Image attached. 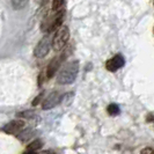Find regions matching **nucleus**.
Returning a JSON list of instances; mask_svg holds the SVG:
<instances>
[{"instance_id":"obj_1","label":"nucleus","mask_w":154,"mask_h":154,"mask_svg":"<svg viewBox=\"0 0 154 154\" xmlns=\"http://www.w3.org/2000/svg\"><path fill=\"white\" fill-rule=\"evenodd\" d=\"M79 73V62L73 60L63 66L58 75H57V82L59 85H71L75 81Z\"/></svg>"},{"instance_id":"obj_2","label":"nucleus","mask_w":154,"mask_h":154,"mask_svg":"<svg viewBox=\"0 0 154 154\" xmlns=\"http://www.w3.org/2000/svg\"><path fill=\"white\" fill-rule=\"evenodd\" d=\"M69 39V27L62 24L56 30V34H54V38H52V42H51V46H52V49H54L56 52H59V51L64 50V48L66 46Z\"/></svg>"},{"instance_id":"obj_3","label":"nucleus","mask_w":154,"mask_h":154,"mask_svg":"<svg viewBox=\"0 0 154 154\" xmlns=\"http://www.w3.org/2000/svg\"><path fill=\"white\" fill-rule=\"evenodd\" d=\"M50 48H51V41L49 36H45L37 43V45L34 49V56L36 58H44L50 52Z\"/></svg>"},{"instance_id":"obj_4","label":"nucleus","mask_w":154,"mask_h":154,"mask_svg":"<svg viewBox=\"0 0 154 154\" xmlns=\"http://www.w3.org/2000/svg\"><path fill=\"white\" fill-rule=\"evenodd\" d=\"M66 58V54H59V56H57V57H54V59L50 62V64L48 65V69H46V77L49 78H52L57 73V71L58 69L60 67V65L63 64L64 62V59Z\"/></svg>"},{"instance_id":"obj_5","label":"nucleus","mask_w":154,"mask_h":154,"mask_svg":"<svg viewBox=\"0 0 154 154\" xmlns=\"http://www.w3.org/2000/svg\"><path fill=\"white\" fill-rule=\"evenodd\" d=\"M60 97L62 95L58 92H52L50 93L45 99L42 102V108L44 110H49V109H52L54 107H56L57 104L60 103Z\"/></svg>"},{"instance_id":"obj_6","label":"nucleus","mask_w":154,"mask_h":154,"mask_svg":"<svg viewBox=\"0 0 154 154\" xmlns=\"http://www.w3.org/2000/svg\"><path fill=\"white\" fill-rule=\"evenodd\" d=\"M124 64H125V59H124L123 56L122 54H116L106 63V69L110 72H116L119 69H122Z\"/></svg>"},{"instance_id":"obj_7","label":"nucleus","mask_w":154,"mask_h":154,"mask_svg":"<svg viewBox=\"0 0 154 154\" xmlns=\"http://www.w3.org/2000/svg\"><path fill=\"white\" fill-rule=\"evenodd\" d=\"M26 128V122L21 121V119H15L9 122L7 125L4 126V131L9 134H17L20 131H22Z\"/></svg>"},{"instance_id":"obj_8","label":"nucleus","mask_w":154,"mask_h":154,"mask_svg":"<svg viewBox=\"0 0 154 154\" xmlns=\"http://www.w3.org/2000/svg\"><path fill=\"white\" fill-rule=\"evenodd\" d=\"M16 136H17V138L20 139L21 141H26V140H28L32 136V131H31L30 129H23L22 131H20Z\"/></svg>"},{"instance_id":"obj_9","label":"nucleus","mask_w":154,"mask_h":154,"mask_svg":"<svg viewBox=\"0 0 154 154\" xmlns=\"http://www.w3.org/2000/svg\"><path fill=\"white\" fill-rule=\"evenodd\" d=\"M42 146H43L42 140H41V139H35L34 141H31L30 144L28 145L27 149H28V151H34V152H36V151L41 149V148H42Z\"/></svg>"},{"instance_id":"obj_10","label":"nucleus","mask_w":154,"mask_h":154,"mask_svg":"<svg viewBox=\"0 0 154 154\" xmlns=\"http://www.w3.org/2000/svg\"><path fill=\"white\" fill-rule=\"evenodd\" d=\"M36 116H37V114L35 111H31V110H27V111H22V112L17 114V117H21L24 119H35Z\"/></svg>"},{"instance_id":"obj_11","label":"nucleus","mask_w":154,"mask_h":154,"mask_svg":"<svg viewBox=\"0 0 154 154\" xmlns=\"http://www.w3.org/2000/svg\"><path fill=\"white\" fill-rule=\"evenodd\" d=\"M73 96H74V94H73L72 92L66 93V94L62 95V97H60V102H62L63 104H65V106H69V104L72 103V101H73Z\"/></svg>"},{"instance_id":"obj_12","label":"nucleus","mask_w":154,"mask_h":154,"mask_svg":"<svg viewBox=\"0 0 154 154\" xmlns=\"http://www.w3.org/2000/svg\"><path fill=\"white\" fill-rule=\"evenodd\" d=\"M64 4H65V0H52V4H51V11L52 12H58L64 8Z\"/></svg>"},{"instance_id":"obj_13","label":"nucleus","mask_w":154,"mask_h":154,"mask_svg":"<svg viewBox=\"0 0 154 154\" xmlns=\"http://www.w3.org/2000/svg\"><path fill=\"white\" fill-rule=\"evenodd\" d=\"M107 111H108L111 116H117L119 114V107H118V104H116V103H110L108 106V108H107Z\"/></svg>"},{"instance_id":"obj_14","label":"nucleus","mask_w":154,"mask_h":154,"mask_svg":"<svg viewBox=\"0 0 154 154\" xmlns=\"http://www.w3.org/2000/svg\"><path fill=\"white\" fill-rule=\"evenodd\" d=\"M28 0H12V6L14 9H21L27 5Z\"/></svg>"},{"instance_id":"obj_15","label":"nucleus","mask_w":154,"mask_h":154,"mask_svg":"<svg viewBox=\"0 0 154 154\" xmlns=\"http://www.w3.org/2000/svg\"><path fill=\"white\" fill-rule=\"evenodd\" d=\"M43 95H44V93H41V94H39L38 96H37V97H36L35 100L32 101V106H34V107H35V106H37V104H38L39 102H41V100H42V97H43Z\"/></svg>"},{"instance_id":"obj_16","label":"nucleus","mask_w":154,"mask_h":154,"mask_svg":"<svg viewBox=\"0 0 154 154\" xmlns=\"http://www.w3.org/2000/svg\"><path fill=\"white\" fill-rule=\"evenodd\" d=\"M141 154H154L153 148L152 147H146V148H144L141 151Z\"/></svg>"},{"instance_id":"obj_17","label":"nucleus","mask_w":154,"mask_h":154,"mask_svg":"<svg viewBox=\"0 0 154 154\" xmlns=\"http://www.w3.org/2000/svg\"><path fill=\"white\" fill-rule=\"evenodd\" d=\"M23 154H36V152H34V151H27L26 153H23Z\"/></svg>"}]
</instances>
